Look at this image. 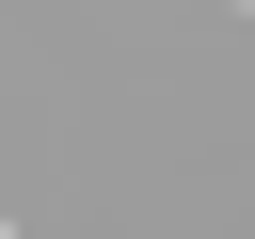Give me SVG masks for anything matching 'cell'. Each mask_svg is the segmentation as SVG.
I'll use <instances>...</instances> for the list:
<instances>
[{
    "mask_svg": "<svg viewBox=\"0 0 255 239\" xmlns=\"http://www.w3.org/2000/svg\"><path fill=\"white\" fill-rule=\"evenodd\" d=\"M0 239H16V207H0Z\"/></svg>",
    "mask_w": 255,
    "mask_h": 239,
    "instance_id": "obj_1",
    "label": "cell"
}]
</instances>
